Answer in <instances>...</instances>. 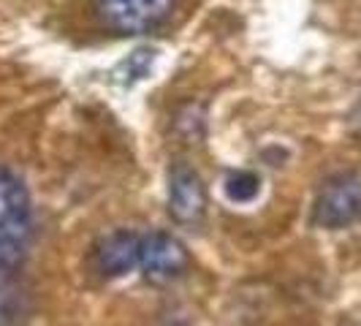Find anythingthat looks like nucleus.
Masks as SVG:
<instances>
[{
	"mask_svg": "<svg viewBox=\"0 0 361 326\" xmlns=\"http://www.w3.org/2000/svg\"><path fill=\"white\" fill-rule=\"evenodd\" d=\"M169 212L177 223H199L207 212L204 180L188 163H174L169 171Z\"/></svg>",
	"mask_w": 361,
	"mask_h": 326,
	"instance_id": "obj_5",
	"label": "nucleus"
},
{
	"mask_svg": "<svg viewBox=\"0 0 361 326\" xmlns=\"http://www.w3.org/2000/svg\"><path fill=\"white\" fill-rule=\"evenodd\" d=\"M353 126H356V133L361 136V104L356 107V111H353Z\"/></svg>",
	"mask_w": 361,
	"mask_h": 326,
	"instance_id": "obj_10",
	"label": "nucleus"
},
{
	"mask_svg": "<svg viewBox=\"0 0 361 326\" xmlns=\"http://www.w3.org/2000/svg\"><path fill=\"white\" fill-rule=\"evenodd\" d=\"M226 193L236 204H247V201H253L261 193V180L253 171H234L226 180Z\"/></svg>",
	"mask_w": 361,
	"mask_h": 326,
	"instance_id": "obj_8",
	"label": "nucleus"
},
{
	"mask_svg": "<svg viewBox=\"0 0 361 326\" xmlns=\"http://www.w3.org/2000/svg\"><path fill=\"white\" fill-rule=\"evenodd\" d=\"M33 207L17 174L0 166V272H11L27 253Z\"/></svg>",
	"mask_w": 361,
	"mask_h": 326,
	"instance_id": "obj_1",
	"label": "nucleus"
},
{
	"mask_svg": "<svg viewBox=\"0 0 361 326\" xmlns=\"http://www.w3.org/2000/svg\"><path fill=\"white\" fill-rule=\"evenodd\" d=\"M361 217V177L337 174L326 180L315 196L312 223L321 229H345Z\"/></svg>",
	"mask_w": 361,
	"mask_h": 326,
	"instance_id": "obj_2",
	"label": "nucleus"
},
{
	"mask_svg": "<svg viewBox=\"0 0 361 326\" xmlns=\"http://www.w3.org/2000/svg\"><path fill=\"white\" fill-rule=\"evenodd\" d=\"M98 270L104 272L106 277H123L130 270L139 267V258H142V234L136 231H114L101 239L98 250Z\"/></svg>",
	"mask_w": 361,
	"mask_h": 326,
	"instance_id": "obj_6",
	"label": "nucleus"
},
{
	"mask_svg": "<svg viewBox=\"0 0 361 326\" xmlns=\"http://www.w3.org/2000/svg\"><path fill=\"white\" fill-rule=\"evenodd\" d=\"M27 310V294L11 272H0V326H14Z\"/></svg>",
	"mask_w": 361,
	"mask_h": 326,
	"instance_id": "obj_7",
	"label": "nucleus"
},
{
	"mask_svg": "<svg viewBox=\"0 0 361 326\" xmlns=\"http://www.w3.org/2000/svg\"><path fill=\"white\" fill-rule=\"evenodd\" d=\"M190 255L185 250L177 236L166 234V231H152L142 236V258H139V270L145 272L149 283H171L188 272Z\"/></svg>",
	"mask_w": 361,
	"mask_h": 326,
	"instance_id": "obj_4",
	"label": "nucleus"
},
{
	"mask_svg": "<svg viewBox=\"0 0 361 326\" xmlns=\"http://www.w3.org/2000/svg\"><path fill=\"white\" fill-rule=\"evenodd\" d=\"M152 60H155V52L152 49H136L133 54H128V60L117 68V76L123 85H133L139 79H145L149 68H152Z\"/></svg>",
	"mask_w": 361,
	"mask_h": 326,
	"instance_id": "obj_9",
	"label": "nucleus"
},
{
	"mask_svg": "<svg viewBox=\"0 0 361 326\" xmlns=\"http://www.w3.org/2000/svg\"><path fill=\"white\" fill-rule=\"evenodd\" d=\"M174 0H95L101 22L117 33H147L171 14Z\"/></svg>",
	"mask_w": 361,
	"mask_h": 326,
	"instance_id": "obj_3",
	"label": "nucleus"
}]
</instances>
